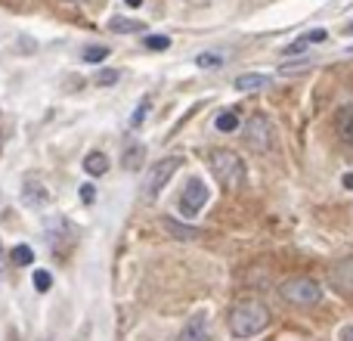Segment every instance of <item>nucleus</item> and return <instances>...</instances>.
<instances>
[{"label":"nucleus","instance_id":"1","mask_svg":"<svg viewBox=\"0 0 353 341\" xmlns=\"http://www.w3.org/2000/svg\"><path fill=\"white\" fill-rule=\"evenodd\" d=\"M270 326V307L263 301H239L230 311V335L254 338Z\"/></svg>","mask_w":353,"mask_h":341},{"label":"nucleus","instance_id":"2","mask_svg":"<svg viewBox=\"0 0 353 341\" xmlns=\"http://www.w3.org/2000/svg\"><path fill=\"white\" fill-rule=\"evenodd\" d=\"M205 159H208V168L214 170V177L223 183V189H242L245 186L248 168H245L242 155H236L232 149H211Z\"/></svg>","mask_w":353,"mask_h":341},{"label":"nucleus","instance_id":"3","mask_svg":"<svg viewBox=\"0 0 353 341\" xmlns=\"http://www.w3.org/2000/svg\"><path fill=\"white\" fill-rule=\"evenodd\" d=\"M279 295L292 307H313L323 298V289H319V282L310 280V276H292V280H285L279 286Z\"/></svg>","mask_w":353,"mask_h":341},{"label":"nucleus","instance_id":"4","mask_svg":"<svg viewBox=\"0 0 353 341\" xmlns=\"http://www.w3.org/2000/svg\"><path fill=\"white\" fill-rule=\"evenodd\" d=\"M205 205H208V186H205V180H201V177H189L186 186H183V193H180V214L186 220H192V217H199Z\"/></svg>","mask_w":353,"mask_h":341},{"label":"nucleus","instance_id":"5","mask_svg":"<svg viewBox=\"0 0 353 341\" xmlns=\"http://www.w3.org/2000/svg\"><path fill=\"white\" fill-rule=\"evenodd\" d=\"M180 165H183L180 155H168V159H159L152 168H149V174H146V195L149 199H155V195L171 183V177L180 170Z\"/></svg>","mask_w":353,"mask_h":341},{"label":"nucleus","instance_id":"6","mask_svg":"<svg viewBox=\"0 0 353 341\" xmlns=\"http://www.w3.org/2000/svg\"><path fill=\"white\" fill-rule=\"evenodd\" d=\"M273 140H276V130H273V124H270V118H263V115L251 118L248 128H245V143H248L251 149H257V153H270Z\"/></svg>","mask_w":353,"mask_h":341},{"label":"nucleus","instance_id":"7","mask_svg":"<svg viewBox=\"0 0 353 341\" xmlns=\"http://www.w3.org/2000/svg\"><path fill=\"white\" fill-rule=\"evenodd\" d=\"M19 199H22L25 208H31V211H37V208H43L50 202V189L43 186L37 177H28V180L22 183V189H19Z\"/></svg>","mask_w":353,"mask_h":341},{"label":"nucleus","instance_id":"8","mask_svg":"<svg viewBox=\"0 0 353 341\" xmlns=\"http://www.w3.org/2000/svg\"><path fill=\"white\" fill-rule=\"evenodd\" d=\"M335 130L347 146H353V106H341L335 109Z\"/></svg>","mask_w":353,"mask_h":341},{"label":"nucleus","instance_id":"9","mask_svg":"<svg viewBox=\"0 0 353 341\" xmlns=\"http://www.w3.org/2000/svg\"><path fill=\"white\" fill-rule=\"evenodd\" d=\"M180 341H208V317L205 313H195L180 332Z\"/></svg>","mask_w":353,"mask_h":341},{"label":"nucleus","instance_id":"10","mask_svg":"<svg viewBox=\"0 0 353 341\" xmlns=\"http://www.w3.org/2000/svg\"><path fill=\"white\" fill-rule=\"evenodd\" d=\"M332 282H335L341 292H353V257L335 264V270H332Z\"/></svg>","mask_w":353,"mask_h":341},{"label":"nucleus","instance_id":"11","mask_svg":"<svg viewBox=\"0 0 353 341\" xmlns=\"http://www.w3.org/2000/svg\"><path fill=\"white\" fill-rule=\"evenodd\" d=\"M109 170V155L105 153H90L84 159V174L87 177H103Z\"/></svg>","mask_w":353,"mask_h":341},{"label":"nucleus","instance_id":"12","mask_svg":"<svg viewBox=\"0 0 353 341\" xmlns=\"http://www.w3.org/2000/svg\"><path fill=\"white\" fill-rule=\"evenodd\" d=\"M267 84H270L267 75H242V78H236V90H242V93L261 90V87H267Z\"/></svg>","mask_w":353,"mask_h":341},{"label":"nucleus","instance_id":"13","mask_svg":"<svg viewBox=\"0 0 353 341\" xmlns=\"http://www.w3.org/2000/svg\"><path fill=\"white\" fill-rule=\"evenodd\" d=\"M143 159H146V146L134 143V146L124 153V162H121V165L128 168V170H140V168H143Z\"/></svg>","mask_w":353,"mask_h":341},{"label":"nucleus","instance_id":"14","mask_svg":"<svg viewBox=\"0 0 353 341\" xmlns=\"http://www.w3.org/2000/svg\"><path fill=\"white\" fill-rule=\"evenodd\" d=\"M140 28H143V22H137V19H121V16L109 19V31H115V35H134Z\"/></svg>","mask_w":353,"mask_h":341},{"label":"nucleus","instance_id":"15","mask_svg":"<svg viewBox=\"0 0 353 341\" xmlns=\"http://www.w3.org/2000/svg\"><path fill=\"white\" fill-rule=\"evenodd\" d=\"M214 128H217L220 134H232V130H239V115L236 112H220V115L214 118Z\"/></svg>","mask_w":353,"mask_h":341},{"label":"nucleus","instance_id":"16","mask_svg":"<svg viewBox=\"0 0 353 341\" xmlns=\"http://www.w3.org/2000/svg\"><path fill=\"white\" fill-rule=\"evenodd\" d=\"M161 226H165L171 236H176V239H195V230L192 226H186V224H176L174 217H165L161 220Z\"/></svg>","mask_w":353,"mask_h":341},{"label":"nucleus","instance_id":"17","mask_svg":"<svg viewBox=\"0 0 353 341\" xmlns=\"http://www.w3.org/2000/svg\"><path fill=\"white\" fill-rule=\"evenodd\" d=\"M10 257L16 267H28V264H34V249H31V245H16V249L10 251Z\"/></svg>","mask_w":353,"mask_h":341},{"label":"nucleus","instance_id":"18","mask_svg":"<svg viewBox=\"0 0 353 341\" xmlns=\"http://www.w3.org/2000/svg\"><path fill=\"white\" fill-rule=\"evenodd\" d=\"M31 280H34V289L41 295L53 289V273H50V270H34V276H31Z\"/></svg>","mask_w":353,"mask_h":341},{"label":"nucleus","instance_id":"19","mask_svg":"<svg viewBox=\"0 0 353 341\" xmlns=\"http://www.w3.org/2000/svg\"><path fill=\"white\" fill-rule=\"evenodd\" d=\"M143 43H146V50H168V47H171V37L149 35V37H143Z\"/></svg>","mask_w":353,"mask_h":341},{"label":"nucleus","instance_id":"20","mask_svg":"<svg viewBox=\"0 0 353 341\" xmlns=\"http://www.w3.org/2000/svg\"><path fill=\"white\" fill-rule=\"evenodd\" d=\"M105 56H109V47H99V43H97V47H87L81 59H84V62H103Z\"/></svg>","mask_w":353,"mask_h":341},{"label":"nucleus","instance_id":"21","mask_svg":"<svg viewBox=\"0 0 353 341\" xmlns=\"http://www.w3.org/2000/svg\"><path fill=\"white\" fill-rule=\"evenodd\" d=\"M118 78H121V72L109 68V72H99V75H97V84H99V87H112V84H118Z\"/></svg>","mask_w":353,"mask_h":341},{"label":"nucleus","instance_id":"22","mask_svg":"<svg viewBox=\"0 0 353 341\" xmlns=\"http://www.w3.org/2000/svg\"><path fill=\"white\" fill-rule=\"evenodd\" d=\"M220 62H223V56H211V53H201L199 59H195V66H199V68H217Z\"/></svg>","mask_w":353,"mask_h":341},{"label":"nucleus","instance_id":"23","mask_svg":"<svg viewBox=\"0 0 353 341\" xmlns=\"http://www.w3.org/2000/svg\"><path fill=\"white\" fill-rule=\"evenodd\" d=\"M146 112H149V99H143L140 109H137V112H134V118H130V124H134V128H140V121L146 118Z\"/></svg>","mask_w":353,"mask_h":341},{"label":"nucleus","instance_id":"24","mask_svg":"<svg viewBox=\"0 0 353 341\" xmlns=\"http://www.w3.org/2000/svg\"><path fill=\"white\" fill-rule=\"evenodd\" d=\"M81 199H84V202L97 199V189H93V183H84V186H81Z\"/></svg>","mask_w":353,"mask_h":341},{"label":"nucleus","instance_id":"25","mask_svg":"<svg viewBox=\"0 0 353 341\" xmlns=\"http://www.w3.org/2000/svg\"><path fill=\"white\" fill-rule=\"evenodd\" d=\"M344 189H353V170H347V174H344Z\"/></svg>","mask_w":353,"mask_h":341},{"label":"nucleus","instance_id":"26","mask_svg":"<svg viewBox=\"0 0 353 341\" xmlns=\"http://www.w3.org/2000/svg\"><path fill=\"white\" fill-rule=\"evenodd\" d=\"M341 341H353V326H347V329L341 332Z\"/></svg>","mask_w":353,"mask_h":341},{"label":"nucleus","instance_id":"27","mask_svg":"<svg viewBox=\"0 0 353 341\" xmlns=\"http://www.w3.org/2000/svg\"><path fill=\"white\" fill-rule=\"evenodd\" d=\"M124 3H128V6H134V10H137V6H143V0H124Z\"/></svg>","mask_w":353,"mask_h":341},{"label":"nucleus","instance_id":"28","mask_svg":"<svg viewBox=\"0 0 353 341\" xmlns=\"http://www.w3.org/2000/svg\"><path fill=\"white\" fill-rule=\"evenodd\" d=\"M344 31H347V35H353V22H350V25H347V28H344Z\"/></svg>","mask_w":353,"mask_h":341},{"label":"nucleus","instance_id":"29","mask_svg":"<svg viewBox=\"0 0 353 341\" xmlns=\"http://www.w3.org/2000/svg\"><path fill=\"white\" fill-rule=\"evenodd\" d=\"M350 53H353V47H350Z\"/></svg>","mask_w":353,"mask_h":341}]
</instances>
